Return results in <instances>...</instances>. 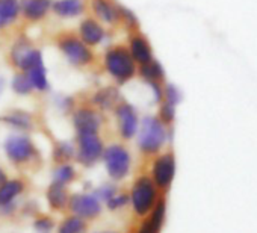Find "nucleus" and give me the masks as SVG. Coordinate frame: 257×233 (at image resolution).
Here are the masks:
<instances>
[{"mask_svg": "<svg viewBox=\"0 0 257 233\" xmlns=\"http://www.w3.org/2000/svg\"><path fill=\"white\" fill-rule=\"evenodd\" d=\"M104 68L118 83L128 82L137 73V65L131 52L122 46H115L106 50Z\"/></svg>", "mask_w": 257, "mask_h": 233, "instance_id": "obj_1", "label": "nucleus"}, {"mask_svg": "<svg viewBox=\"0 0 257 233\" xmlns=\"http://www.w3.org/2000/svg\"><path fill=\"white\" fill-rule=\"evenodd\" d=\"M167 141V129L165 125L156 119V117H144L140 128L138 137V147L140 150L150 156L156 155Z\"/></svg>", "mask_w": 257, "mask_h": 233, "instance_id": "obj_2", "label": "nucleus"}, {"mask_svg": "<svg viewBox=\"0 0 257 233\" xmlns=\"http://www.w3.org/2000/svg\"><path fill=\"white\" fill-rule=\"evenodd\" d=\"M131 200L135 215L140 218L147 216L158 201V188L153 179L146 174L140 176L132 186Z\"/></svg>", "mask_w": 257, "mask_h": 233, "instance_id": "obj_3", "label": "nucleus"}, {"mask_svg": "<svg viewBox=\"0 0 257 233\" xmlns=\"http://www.w3.org/2000/svg\"><path fill=\"white\" fill-rule=\"evenodd\" d=\"M103 159L107 174L113 180L124 179L128 174V171H131V153L121 144H110L109 147H106L103 150Z\"/></svg>", "mask_w": 257, "mask_h": 233, "instance_id": "obj_4", "label": "nucleus"}, {"mask_svg": "<svg viewBox=\"0 0 257 233\" xmlns=\"http://www.w3.org/2000/svg\"><path fill=\"white\" fill-rule=\"evenodd\" d=\"M58 47L67 58V61L74 67H83L92 62L94 53L91 49L74 35H62L58 40Z\"/></svg>", "mask_w": 257, "mask_h": 233, "instance_id": "obj_5", "label": "nucleus"}, {"mask_svg": "<svg viewBox=\"0 0 257 233\" xmlns=\"http://www.w3.org/2000/svg\"><path fill=\"white\" fill-rule=\"evenodd\" d=\"M103 141L98 137V134H85L77 135V152L76 158L77 161L85 165L91 167L94 165L101 156H103Z\"/></svg>", "mask_w": 257, "mask_h": 233, "instance_id": "obj_6", "label": "nucleus"}, {"mask_svg": "<svg viewBox=\"0 0 257 233\" xmlns=\"http://www.w3.org/2000/svg\"><path fill=\"white\" fill-rule=\"evenodd\" d=\"M5 152L8 159L16 165H25L37 156V149L31 138L22 135L10 137L5 143Z\"/></svg>", "mask_w": 257, "mask_h": 233, "instance_id": "obj_7", "label": "nucleus"}, {"mask_svg": "<svg viewBox=\"0 0 257 233\" xmlns=\"http://www.w3.org/2000/svg\"><path fill=\"white\" fill-rule=\"evenodd\" d=\"M176 174V158L173 153H164L153 162L152 179L159 191H168Z\"/></svg>", "mask_w": 257, "mask_h": 233, "instance_id": "obj_8", "label": "nucleus"}, {"mask_svg": "<svg viewBox=\"0 0 257 233\" xmlns=\"http://www.w3.org/2000/svg\"><path fill=\"white\" fill-rule=\"evenodd\" d=\"M115 117L121 138L132 140L138 132V117L134 106L128 103H118L115 106Z\"/></svg>", "mask_w": 257, "mask_h": 233, "instance_id": "obj_9", "label": "nucleus"}, {"mask_svg": "<svg viewBox=\"0 0 257 233\" xmlns=\"http://www.w3.org/2000/svg\"><path fill=\"white\" fill-rule=\"evenodd\" d=\"M73 215H77L83 219H92L100 215L101 206L98 198L89 194H74L68 200L67 206Z\"/></svg>", "mask_w": 257, "mask_h": 233, "instance_id": "obj_10", "label": "nucleus"}, {"mask_svg": "<svg viewBox=\"0 0 257 233\" xmlns=\"http://www.w3.org/2000/svg\"><path fill=\"white\" fill-rule=\"evenodd\" d=\"M73 125L77 135L85 134H98L101 128V117L92 107H79L73 113Z\"/></svg>", "mask_w": 257, "mask_h": 233, "instance_id": "obj_11", "label": "nucleus"}, {"mask_svg": "<svg viewBox=\"0 0 257 233\" xmlns=\"http://www.w3.org/2000/svg\"><path fill=\"white\" fill-rule=\"evenodd\" d=\"M104 29L103 26L95 20V19H85L82 20V23L79 25V35L80 40L88 46V47H94L97 44H100L104 38Z\"/></svg>", "mask_w": 257, "mask_h": 233, "instance_id": "obj_12", "label": "nucleus"}, {"mask_svg": "<svg viewBox=\"0 0 257 233\" xmlns=\"http://www.w3.org/2000/svg\"><path fill=\"white\" fill-rule=\"evenodd\" d=\"M20 11L29 22L43 20L52 8V0H20Z\"/></svg>", "mask_w": 257, "mask_h": 233, "instance_id": "obj_13", "label": "nucleus"}, {"mask_svg": "<svg viewBox=\"0 0 257 233\" xmlns=\"http://www.w3.org/2000/svg\"><path fill=\"white\" fill-rule=\"evenodd\" d=\"M128 52H131L132 58L138 64H147L153 59V50L150 47V43L147 38H144L140 34H134L128 41Z\"/></svg>", "mask_w": 257, "mask_h": 233, "instance_id": "obj_14", "label": "nucleus"}, {"mask_svg": "<svg viewBox=\"0 0 257 233\" xmlns=\"http://www.w3.org/2000/svg\"><path fill=\"white\" fill-rule=\"evenodd\" d=\"M92 11L98 20L107 25H115L119 22V10L112 0H92Z\"/></svg>", "mask_w": 257, "mask_h": 233, "instance_id": "obj_15", "label": "nucleus"}, {"mask_svg": "<svg viewBox=\"0 0 257 233\" xmlns=\"http://www.w3.org/2000/svg\"><path fill=\"white\" fill-rule=\"evenodd\" d=\"M52 10L58 17L71 19L80 16L85 11V5L80 0H56L55 4H52Z\"/></svg>", "mask_w": 257, "mask_h": 233, "instance_id": "obj_16", "label": "nucleus"}, {"mask_svg": "<svg viewBox=\"0 0 257 233\" xmlns=\"http://www.w3.org/2000/svg\"><path fill=\"white\" fill-rule=\"evenodd\" d=\"M25 191V182L20 179L7 180L0 186V207H7L13 204L14 198H17Z\"/></svg>", "mask_w": 257, "mask_h": 233, "instance_id": "obj_17", "label": "nucleus"}, {"mask_svg": "<svg viewBox=\"0 0 257 233\" xmlns=\"http://www.w3.org/2000/svg\"><path fill=\"white\" fill-rule=\"evenodd\" d=\"M70 195L65 189V185L53 182L47 189V201L53 210H62L68 206Z\"/></svg>", "mask_w": 257, "mask_h": 233, "instance_id": "obj_18", "label": "nucleus"}, {"mask_svg": "<svg viewBox=\"0 0 257 233\" xmlns=\"http://www.w3.org/2000/svg\"><path fill=\"white\" fill-rule=\"evenodd\" d=\"M0 120L7 123L8 126L20 129V131H31L34 126L31 113H28L25 110H13L10 113H5Z\"/></svg>", "mask_w": 257, "mask_h": 233, "instance_id": "obj_19", "label": "nucleus"}, {"mask_svg": "<svg viewBox=\"0 0 257 233\" xmlns=\"http://www.w3.org/2000/svg\"><path fill=\"white\" fill-rule=\"evenodd\" d=\"M119 98V94H118V89L113 88V86H106V88H101L98 89L94 97H92V103L101 109V110H107L110 107H113L116 104Z\"/></svg>", "mask_w": 257, "mask_h": 233, "instance_id": "obj_20", "label": "nucleus"}, {"mask_svg": "<svg viewBox=\"0 0 257 233\" xmlns=\"http://www.w3.org/2000/svg\"><path fill=\"white\" fill-rule=\"evenodd\" d=\"M140 76L147 83H150V82H162L164 77H165V71H164L162 65L158 61L152 59L150 62L143 64L140 67Z\"/></svg>", "mask_w": 257, "mask_h": 233, "instance_id": "obj_21", "label": "nucleus"}, {"mask_svg": "<svg viewBox=\"0 0 257 233\" xmlns=\"http://www.w3.org/2000/svg\"><path fill=\"white\" fill-rule=\"evenodd\" d=\"M26 76L29 77L34 89L38 91H46L49 88V82H47V76H46V67L44 62L37 64L35 67H32L31 70L26 71Z\"/></svg>", "mask_w": 257, "mask_h": 233, "instance_id": "obj_22", "label": "nucleus"}, {"mask_svg": "<svg viewBox=\"0 0 257 233\" xmlns=\"http://www.w3.org/2000/svg\"><path fill=\"white\" fill-rule=\"evenodd\" d=\"M86 230H88V225L85 219L77 215H71V216H67L61 222L58 233H85Z\"/></svg>", "mask_w": 257, "mask_h": 233, "instance_id": "obj_23", "label": "nucleus"}, {"mask_svg": "<svg viewBox=\"0 0 257 233\" xmlns=\"http://www.w3.org/2000/svg\"><path fill=\"white\" fill-rule=\"evenodd\" d=\"M165 210H167L165 198H164V197H161V198L156 201L155 207L152 209V212H150L152 215H150V219H149L150 227H152L156 233H159V231H161V228H162V225H164Z\"/></svg>", "mask_w": 257, "mask_h": 233, "instance_id": "obj_24", "label": "nucleus"}, {"mask_svg": "<svg viewBox=\"0 0 257 233\" xmlns=\"http://www.w3.org/2000/svg\"><path fill=\"white\" fill-rule=\"evenodd\" d=\"M20 13L19 0H0V17L8 25L17 19Z\"/></svg>", "mask_w": 257, "mask_h": 233, "instance_id": "obj_25", "label": "nucleus"}, {"mask_svg": "<svg viewBox=\"0 0 257 233\" xmlns=\"http://www.w3.org/2000/svg\"><path fill=\"white\" fill-rule=\"evenodd\" d=\"M74 156V147L70 143H59L53 149V161L56 164H67Z\"/></svg>", "mask_w": 257, "mask_h": 233, "instance_id": "obj_26", "label": "nucleus"}, {"mask_svg": "<svg viewBox=\"0 0 257 233\" xmlns=\"http://www.w3.org/2000/svg\"><path fill=\"white\" fill-rule=\"evenodd\" d=\"M31 49H32V46H31V43H29L25 37L19 38V40L14 43V46H13V49H11V53H10L13 64L17 67L19 62H20V59H22Z\"/></svg>", "mask_w": 257, "mask_h": 233, "instance_id": "obj_27", "label": "nucleus"}, {"mask_svg": "<svg viewBox=\"0 0 257 233\" xmlns=\"http://www.w3.org/2000/svg\"><path fill=\"white\" fill-rule=\"evenodd\" d=\"M76 177V170L70 164H59V167L53 173V182L67 185Z\"/></svg>", "mask_w": 257, "mask_h": 233, "instance_id": "obj_28", "label": "nucleus"}, {"mask_svg": "<svg viewBox=\"0 0 257 233\" xmlns=\"http://www.w3.org/2000/svg\"><path fill=\"white\" fill-rule=\"evenodd\" d=\"M13 89L19 95H28L32 92L34 86H32L29 77L26 76V73H19L13 77Z\"/></svg>", "mask_w": 257, "mask_h": 233, "instance_id": "obj_29", "label": "nucleus"}, {"mask_svg": "<svg viewBox=\"0 0 257 233\" xmlns=\"http://www.w3.org/2000/svg\"><path fill=\"white\" fill-rule=\"evenodd\" d=\"M174 119H176V106L167 100H162L161 107H159V120L164 125H171Z\"/></svg>", "mask_w": 257, "mask_h": 233, "instance_id": "obj_30", "label": "nucleus"}, {"mask_svg": "<svg viewBox=\"0 0 257 233\" xmlns=\"http://www.w3.org/2000/svg\"><path fill=\"white\" fill-rule=\"evenodd\" d=\"M119 10V20H122V23L128 28V29H137L138 28V19L137 16L124 7H118Z\"/></svg>", "mask_w": 257, "mask_h": 233, "instance_id": "obj_31", "label": "nucleus"}, {"mask_svg": "<svg viewBox=\"0 0 257 233\" xmlns=\"http://www.w3.org/2000/svg\"><path fill=\"white\" fill-rule=\"evenodd\" d=\"M164 97H165L167 101H170V103L174 104V106H177V104L182 101V92H180V89H179L176 85H173V83H168V85L165 86V89H164Z\"/></svg>", "mask_w": 257, "mask_h": 233, "instance_id": "obj_32", "label": "nucleus"}, {"mask_svg": "<svg viewBox=\"0 0 257 233\" xmlns=\"http://www.w3.org/2000/svg\"><path fill=\"white\" fill-rule=\"evenodd\" d=\"M53 225H55L53 219L49 218V216H40V218L35 219V224H34L35 230L40 231V233H50Z\"/></svg>", "mask_w": 257, "mask_h": 233, "instance_id": "obj_33", "label": "nucleus"}, {"mask_svg": "<svg viewBox=\"0 0 257 233\" xmlns=\"http://www.w3.org/2000/svg\"><path fill=\"white\" fill-rule=\"evenodd\" d=\"M116 194V188L115 186H110V185H103L100 186L95 192H94V197L95 198H100V200H109L112 198L113 195Z\"/></svg>", "mask_w": 257, "mask_h": 233, "instance_id": "obj_34", "label": "nucleus"}, {"mask_svg": "<svg viewBox=\"0 0 257 233\" xmlns=\"http://www.w3.org/2000/svg\"><path fill=\"white\" fill-rule=\"evenodd\" d=\"M128 197L127 194H122V195H113L112 198H109L107 200V207L110 209V210H116V209H119V207H122V206H125L127 204V201H128Z\"/></svg>", "mask_w": 257, "mask_h": 233, "instance_id": "obj_35", "label": "nucleus"}, {"mask_svg": "<svg viewBox=\"0 0 257 233\" xmlns=\"http://www.w3.org/2000/svg\"><path fill=\"white\" fill-rule=\"evenodd\" d=\"M150 88L153 89V94H155V100L158 103H161L164 100V88L161 86V82H150L149 83Z\"/></svg>", "mask_w": 257, "mask_h": 233, "instance_id": "obj_36", "label": "nucleus"}, {"mask_svg": "<svg viewBox=\"0 0 257 233\" xmlns=\"http://www.w3.org/2000/svg\"><path fill=\"white\" fill-rule=\"evenodd\" d=\"M7 180H8V179H7V173H5L2 168H0V186H2Z\"/></svg>", "mask_w": 257, "mask_h": 233, "instance_id": "obj_37", "label": "nucleus"}, {"mask_svg": "<svg viewBox=\"0 0 257 233\" xmlns=\"http://www.w3.org/2000/svg\"><path fill=\"white\" fill-rule=\"evenodd\" d=\"M5 26H7V23H5V22L2 20V17H0V29H2V28H5Z\"/></svg>", "mask_w": 257, "mask_h": 233, "instance_id": "obj_38", "label": "nucleus"}]
</instances>
